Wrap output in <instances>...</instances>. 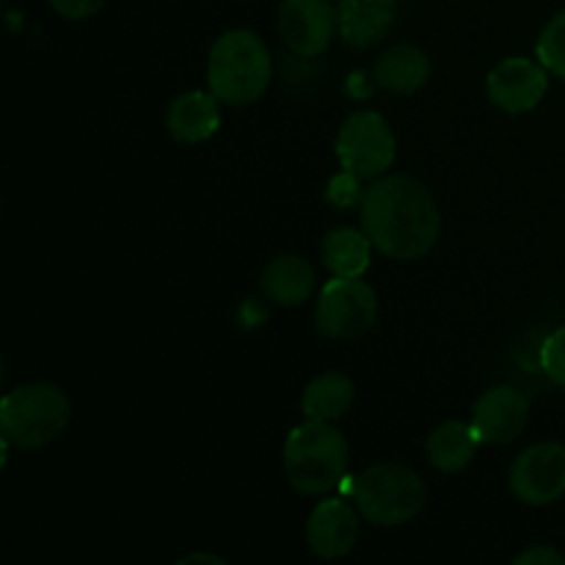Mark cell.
<instances>
[{"instance_id": "9", "label": "cell", "mask_w": 565, "mask_h": 565, "mask_svg": "<svg viewBox=\"0 0 565 565\" xmlns=\"http://www.w3.org/2000/svg\"><path fill=\"white\" fill-rule=\"evenodd\" d=\"M546 92H550L546 66L541 61L535 64L524 55H511V58L500 61L486 77L489 103L511 116H522L539 108Z\"/></svg>"}, {"instance_id": "1", "label": "cell", "mask_w": 565, "mask_h": 565, "mask_svg": "<svg viewBox=\"0 0 565 565\" xmlns=\"http://www.w3.org/2000/svg\"><path fill=\"white\" fill-rule=\"evenodd\" d=\"M359 215L375 252L403 263L434 252L441 235L439 204L412 174L379 177L364 188Z\"/></svg>"}, {"instance_id": "7", "label": "cell", "mask_w": 565, "mask_h": 565, "mask_svg": "<svg viewBox=\"0 0 565 565\" xmlns=\"http://www.w3.org/2000/svg\"><path fill=\"white\" fill-rule=\"evenodd\" d=\"M334 152L345 171L362 180H379L395 166L397 138L379 110H356L342 121Z\"/></svg>"}, {"instance_id": "24", "label": "cell", "mask_w": 565, "mask_h": 565, "mask_svg": "<svg viewBox=\"0 0 565 565\" xmlns=\"http://www.w3.org/2000/svg\"><path fill=\"white\" fill-rule=\"evenodd\" d=\"M516 565H565V555L555 550V546L535 544L530 550H524L522 555H516Z\"/></svg>"}, {"instance_id": "14", "label": "cell", "mask_w": 565, "mask_h": 565, "mask_svg": "<svg viewBox=\"0 0 565 565\" xmlns=\"http://www.w3.org/2000/svg\"><path fill=\"white\" fill-rule=\"evenodd\" d=\"M221 99L213 92H185L171 99L166 110V130L180 143H202L221 127Z\"/></svg>"}, {"instance_id": "8", "label": "cell", "mask_w": 565, "mask_h": 565, "mask_svg": "<svg viewBox=\"0 0 565 565\" xmlns=\"http://www.w3.org/2000/svg\"><path fill=\"white\" fill-rule=\"evenodd\" d=\"M513 497L522 505H552L565 494V447L557 441H539L513 461L508 475Z\"/></svg>"}, {"instance_id": "4", "label": "cell", "mask_w": 565, "mask_h": 565, "mask_svg": "<svg viewBox=\"0 0 565 565\" xmlns=\"http://www.w3.org/2000/svg\"><path fill=\"white\" fill-rule=\"evenodd\" d=\"M72 403L61 386L50 381H31L6 392L0 401V430L9 445L20 450H39L66 430Z\"/></svg>"}, {"instance_id": "19", "label": "cell", "mask_w": 565, "mask_h": 565, "mask_svg": "<svg viewBox=\"0 0 565 565\" xmlns=\"http://www.w3.org/2000/svg\"><path fill=\"white\" fill-rule=\"evenodd\" d=\"M373 248L367 232L340 226L323 237V265L331 276H364L373 259Z\"/></svg>"}, {"instance_id": "21", "label": "cell", "mask_w": 565, "mask_h": 565, "mask_svg": "<svg viewBox=\"0 0 565 565\" xmlns=\"http://www.w3.org/2000/svg\"><path fill=\"white\" fill-rule=\"evenodd\" d=\"M362 177H356L353 171L342 169L340 174L331 177L329 185H326V199H329V204H334V207L340 210L359 207V204H362Z\"/></svg>"}, {"instance_id": "20", "label": "cell", "mask_w": 565, "mask_h": 565, "mask_svg": "<svg viewBox=\"0 0 565 565\" xmlns=\"http://www.w3.org/2000/svg\"><path fill=\"white\" fill-rule=\"evenodd\" d=\"M535 53H539V61L546 66V72L565 81V11L546 22L539 44H535Z\"/></svg>"}, {"instance_id": "25", "label": "cell", "mask_w": 565, "mask_h": 565, "mask_svg": "<svg viewBox=\"0 0 565 565\" xmlns=\"http://www.w3.org/2000/svg\"><path fill=\"white\" fill-rule=\"evenodd\" d=\"M188 563H210V565H226L224 557L218 555H207V552H196V555H188L182 557L180 565H188Z\"/></svg>"}, {"instance_id": "17", "label": "cell", "mask_w": 565, "mask_h": 565, "mask_svg": "<svg viewBox=\"0 0 565 565\" xmlns=\"http://www.w3.org/2000/svg\"><path fill=\"white\" fill-rule=\"evenodd\" d=\"M263 292L279 307H301L315 290V268L298 254H281L263 270Z\"/></svg>"}, {"instance_id": "12", "label": "cell", "mask_w": 565, "mask_h": 565, "mask_svg": "<svg viewBox=\"0 0 565 565\" xmlns=\"http://www.w3.org/2000/svg\"><path fill=\"white\" fill-rule=\"evenodd\" d=\"M359 541V516L345 500L331 497L315 505L307 519V544L323 561L351 555Z\"/></svg>"}, {"instance_id": "5", "label": "cell", "mask_w": 565, "mask_h": 565, "mask_svg": "<svg viewBox=\"0 0 565 565\" xmlns=\"http://www.w3.org/2000/svg\"><path fill=\"white\" fill-rule=\"evenodd\" d=\"M359 513L379 527L414 522L428 502V486L406 463L384 461L364 469L353 483Z\"/></svg>"}, {"instance_id": "3", "label": "cell", "mask_w": 565, "mask_h": 565, "mask_svg": "<svg viewBox=\"0 0 565 565\" xmlns=\"http://www.w3.org/2000/svg\"><path fill=\"white\" fill-rule=\"evenodd\" d=\"M348 439L331 423L307 419L285 441L287 483L307 497H323L342 483L348 472Z\"/></svg>"}, {"instance_id": "18", "label": "cell", "mask_w": 565, "mask_h": 565, "mask_svg": "<svg viewBox=\"0 0 565 565\" xmlns=\"http://www.w3.org/2000/svg\"><path fill=\"white\" fill-rule=\"evenodd\" d=\"M356 401V384L340 370H329L312 379L303 390L301 412L307 419H320V423H337L345 417Z\"/></svg>"}, {"instance_id": "26", "label": "cell", "mask_w": 565, "mask_h": 565, "mask_svg": "<svg viewBox=\"0 0 565 565\" xmlns=\"http://www.w3.org/2000/svg\"><path fill=\"white\" fill-rule=\"evenodd\" d=\"M337 3H340V0H337Z\"/></svg>"}, {"instance_id": "2", "label": "cell", "mask_w": 565, "mask_h": 565, "mask_svg": "<svg viewBox=\"0 0 565 565\" xmlns=\"http://www.w3.org/2000/svg\"><path fill=\"white\" fill-rule=\"evenodd\" d=\"M274 81V61L263 39L248 28H235L215 39L207 55V86L232 108L254 105Z\"/></svg>"}, {"instance_id": "22", "label": "cell", "mask_w": 565, "mask_h": 565, "mask_svg": "<svg viewBox=\"0 0 565 565\" xmlns=\"http://www.w3.org/2000/svg\"><path fill=\"white\" fill-rule=\"evenodd\" d=\"M541 370L552 384L565 390V326L546 337L544 348H541Z\"/></svg>"}, {"instance_id": "23", "label": "cell", "mask_w": 565, "mask_h": 565, "mask_svg": "<svg viewBox=\"0 0 565 565\" xmlns=\"http://www.w3.org/2000/svg\"><path fill=\"white\" fill-rule=\"evenodd\" d=\"M50 9L64 20H88L105 6V0H47Z\"/></svg>"}, {"instance_id": "10", "label": "cell", "mask_w": 565, "mask_h": 565, "mask_svg": "<svg viewBox=\"0 0 565 565\" xmlns=\"http://www.w3.org/2000/svg\"><path fill=\"white\" fill-rule=\"evenodd\" d=\"M337 33V9L331 0H281L279 36L296 55L315 58L326 53Z\"/></svg>"}, {"instance_id": "11", "label": "cell", "mask_w": 565, "mask_h": 565, "mask_svg": "<svg viewBox=\"0 0 565 565\" xmlns=\"http://www.w3.org/2000/svg\"><path fill=\"white\" fill-rule=\"evenodd\" d=\"M472 428L483 445H511L524 434L530 423V401L516 386H491L472 408Z\"/></svg>"}, {"instance_id": "16", "label": "cell", "mask_w": 565, "mask_h": 565, "mask_svg": "<svg viewBox=\"0 0 565 565\" xmlns=\"http://www.w3.org/2000/svg\"><path fill=\"white\" fill-rule=\"evenodd\" d=\"M483 445L478 430L472 423H461V419H447L439 428L430 430L428 441H425V456L436 472L456 475L472 463L475 452Z\"/></svg>"}, {"instance_id": "6", "label": "cell", "mask_w": 565, "mask_h": 565, "mask_svg": "<svg viewBox=\"0 0 565 565\" xmlns=\"http://www.w3.org/2000/svg\"><path fill=\"white\" fill-rule=\"evenodd\" d=\"M379 318V296L362 276H334L315 303V326L326 340H362Z\"/></svg>"}, {"instance_id": "15", "label": "cell", "mask_w": 565, "mask_h": 565, "mask_svg": "<svg viewBox=\"0 0 565 565\" xmlns=\"http://www.w3.org/2000/svg\"><path fill=\"white\" fill-rule=\"evenodd\" d=\"M375 86L390 94H414L430 81V58L414 44L384 50L373 64Z\"/></svg>"}, {"instance_id": "13", "label": "cell", "mask_w": 565, "mask_h": 565, "mask_svg": "<svg viewBox=\"0 0 565 565\" xmlns=\"http://www.w3.org/2000/svg\"><path fill=\"white\" fill-rule=\"evenodd\" d=\"M395 25V0H340L337 33L348 47L370 50Z\"/></svg>"}]
</instances>
